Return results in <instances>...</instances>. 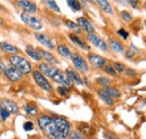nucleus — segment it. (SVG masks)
I'll return each instance as SVG.
<instances>
[{
    "mask_svg": "<svg viewBox=\"0 0 146 139\" xmlns=\"http://www.w3.org/2000/svg\"><path fill=\"white\" fill-rule=\"evenodd\" d=\"M9 63L11 64V66H14L15 69H17L23 74H29V73H32V65H31V63L26 58H24L21 56H17V55L10 56L9 57Z\"/></svg>",
    "mask_w": 146,
    "mask_h": 139,
    "instance_id": "obj_2",
    "label": "nucleus"
},
{
    "mask_svg": "<svg viewBox=\"0 0 146 139\" xmlns=\"http://www.w3.org/2000/svg\"><path fill=\"white\" fill-rule=\"evenodd\" d=\"M104 70H105V72H106L107 74H109L111 76H116V74H117L116 70L113 69V66H111V65H106V66L104 68Z\"/></svg>",
    "mask_w": 146,
    "mask_h": 139,
    "instance_id": "obj_30",
    "label": "nucleus"
},
{
    "mask_svg": "<svg viewBox=\"0 0 146 139\" xmlns=\"http://www.w3.org/2000/svg\"><path fill=\"white\" fill-rule=\"evenodd\" d=\"M68 5H69V7L72 9L73 11H80V10H81V5H80L78 1L69 0V1H68Z\"/></svg>",
    "mask_w": 146,
    "mask_h": 139,
    "instance_id": "obj_24",
    "label": "nucleus"
},
{
    "mask_svg": "<svg viewBox=\"0 0 146 139\" xmlns=\"http://www.w3.org/2000/svg\"><path fill=\"white\" fill-rule=\"evenodd\" d=\"M121 17L124 18L126 21H129V20L131 19V15H130L128 11H123V13H121Z\"/></svg>",
    "mask_w": 146,
    "mask_h": 139,
    "instance_id": "obj_36",
    "label": "nucleus"
},
{
    "mask_svg": "<svg viewBox=\"0 0 146 139\" xmlns=\"http://www.w3.org/2000/svg\"><path fill=\"white\" fill-rule=\"evenodd\" d=\"M97 82H98V84H100V85H102L105 87H108L110 85V83H111V81L107 77H98Z\"/></svg>",
    "mask_w": 146,
    "mask_h": 139,
    "instance_id": "obj_26",
    "label": "nucleus"
},
{
    "mask_svg": "<svg viewBox=\"0 0 146 139\" xmlns=\"http://www.w3.org/2000/svg\"><path fill=\"white\" fill-rule=\"evenodd\" d=\"M21 20L27 25L29 26L32 29L34 30H40L43 28V23L40 19H38L37 17L33 16L32 14H27V13H21L20 15Z\"/></svg>",
    "mask_w": 146,
    "mask_h": 139,
    "instance_id": "obj_3",
    "label": "nucleus"
},
{
    "mask_svg": "<svg viewBox=\"0 0 146 139\" xmlns=\"http://www.w3.org/2000/svg\"><path fill=\"white\" fill-rule=\"evenodd\" d=\"M89 58V62L91 63L94 68H98V69H102L106 66V58L97 55V54H90L88 56Z\"/></svg>",
    "mask_w": 146,
    "mask_h": 139,
    "instance_id": "obj_9",
    "label": "nucleus"
},
{
    "mask_svg": "<svg viewBox=\"0 0 146 139\" xmlns=\"http://www.w3.org/2000/svg\"><path fill=\"white\" fill-rule=\"evenodd\" d=\"M104 90H105V92H106L109 97H111L112 99H116V98H119V97H120V92H119L117 89L108 87H105Z\"/></svg>",
    "mask_w": 146,
    "mask_h": 139,
    "instance_id": "obj_23",
    "label": "nucleus"
},
{
    "mask_svg": "<svg viewBox=\"0 0 146 139\" xmlns=\"http://www.w3.org/2000/svg\"><path fill=\"white\" fill-rule=\"evenodd\" d=\"M37 122H38V126H39L40 130L46 135V137H48L50 139H68L57 130L54 121H53V117L40 116L38 118Z\"/></svg>",
    "mask_w": 146,
    "mask_h": 139,
    "instance_id": "obj_1",
    "label": "nucleus"
},
{
    "mask_svg": "<svg viewBox=\"0 0 146 139\" xmlns=\"http://www.w3.org/2000/svg\"><path fill=\"white\" fill-rule=\"evenodd\" d=\"M69 139H86L84 138V136L81 134V132H79V131H72V132H70V135H69Z\"/></svg>",
    "mask_w": 146,
    "mask_h": 139,
    "instance_id": "obj_29",
    "label": "nucleus"
},
{
    "mask_svg": "<svg viewBox=\"0 0 146 139\" xmlns=\"http://www.w3.org/2000/svg\"><path fill=\"white\" fill-rule=\"evenodd\" d=\"M78 25H79V27H81V28H82L84 32H87L88 34H93V32H94V28H93L92 24L87 19V18L79 17L78 18Z\"/></svg>",
    "mask_w": 146,
    "mask_h": 139,
    "instance_id": "obj_12",
    "label": "nucleus"
},
{
    "mask_svg": "<svg viewBox=\"0 0 146 139\" xmlns=\"http://www.w3.org/2000/svg\"><path fill=\"white\" fill-rule=\"evenodd\" d=\"M82 126H83V127H80V129L82 130V132H83L84 135H90V134H91V131H90L91 128H90L88 124H82ZM83 134H82V135H83Z\"/></svg>",
    "mask_w": 146,
    "mask_h": 139,
    "instance_id": "obj_33",
    "label": "nucleus"
},
{
    "mask_svg": "<svg viewBox=\"0 0 146 139\" xmlns=\"http://www.w3.org/2000/svg\"><path fill=\"white\" fill-rule=\"evenodd\" d=\"M118 35H120L124 39H127L128 38V33L126 30H124V29H119V30H118Z\"/></svg>",
    "mask_w": 146,
    "mask_h": 139,
    "instance_id": "obj_37",
    "label": "nucleus"
},
{
    "mask_svg": "<svg viewBox=\"0 0 146 139\" xmlns=\"http://www.w3.org/2000/svg\"><path fill=\"white\" fill-rule=\"evenodd\" d=\"M24 129H25L26 131L32 130V129H33V122H31V121L25 122V123H24Z\"/></svg>",
    "mask_w": 146,
    "mask_h": 139,
    "instance_id": "obj_35",
    "label": "nucleus"
},
{
    "mask_svg": "<svg viewBox=\"0 0 146 139\" xmlns=\"http://www.w3.org/2000/svg\"><path fill=\"white\" fill-rule=\"evenodd\" d=\"M69 37H70V39L72 40L73 43L76 45V46H79L81 50H83V51H89L90 50V46H88L83 40H81L76 35L74 34H70L69 35Z\"/></svg>",
    "mask_w": 146,
    "mask_h": 139,
    "instance_id": "obj_16",
    "label": "nucleus"
},
{
    "mask_svg": "<svg viewBox=\"0 0 146 139\" xmlns=\"http://www.w3.org/2000/svg\"><path fill=\"white\" fill-rule=\"evenodd\" d=\"M5 70H6L5 64H3L2 62H0V73H1V72H5Z\"/></svg>",
    "mask_w": 146,
    "mask_h": 139,
    "instance_id": "obj_40",
    "label": "nucleus"
},
{
    "mask_svg": "<svg viewBox=\"0 0 146 139\" xmlns=\"http://www.w3.org/2000/svg\"><path fill=\"white\" fill-rule=\"evenodd\" d=\"M57 52L60 53V55H62L63 57L72 58V53H71V51H70L66 46H64V45H60V46H57Z\"/></svg>",
    "mask_w": 146,
    "mask_h": 139,
    "instance_id": "obj_22",
    "label": "nucleus"
},
{
    "mask_svg": "<svg viewBox=\"0 0 146 139\" xmlns=\"http://www.w3.org/2000/svg\"><path fill=\"white\" fill-rule=\"evenodd\" d=\"M0 50H2L3 52L8 53V54H17L19 52V50L15 45H11V44L6 43V42L0 43Z\"/></svg>",
    "mask_w": 146,
    "mask_h": 139,
    "instance_id": "obj_17",
    "label": "nucleus"
},
{
    "mask_svg": "<svg viewBox=\"0 0 146 139\" xmlns=\"http://www.w3.org/2000/svg\"><path fill=\"white\" fill-rule=\"evenodd\" d=\"M113 69L116 70V72L117 73H123V72H125V66L121 64V63H118V62H116V63H113Z\"/></svg>",
    "mask_w": 146,
    "mask_h": 139,
    "instance_id": "obj_31",
    "label": "nucleus"
},
{
    "mask_svg": "<svg viewBox=\"0 0 146 139\" xmlns=\"http://www.w3.org/2000/svg\"><path fill=\"white\" fill-rule=\"evenodd\" d=\"M25 110H26V112L28 113V115H31V116H36L37 115V109L34 107V105H32V104H27L26 107H25Z\"/></svg>",
    "mask_w": 146,
    "mask_h": 139,
    "instance_id": "obj_27",
    "label": "nucleus"
},
{
    "mask_svg": "<svg viewBox=\"0 0 146 139\" xmlns=\"http://www.w3.org/2000/svg\"><path fill=\"white\" fill-rule=\"evenodd\" d=\"M18 6L23 10H25L24 13H27V14H34L37 11V6L32 1L21 0V1H18Z\"/></svg>",
    "mask_w": 146,
    "mask_h": 139,
    "instance_id": "obj_11",
    "label": "nucleus"
},
{
    "mask_svg": "<svg viewBox=\"0 0 146 139\" xmlns=\"http://www.w3.org/2000/svg\"><path fill=\"white\" fill-rule=\"evenodd\" d=\"M33 77H34L35 82L37 83V85L39 87H42L44 91H46V92H52L53 91L52 84L48 82V80L39 71H34L33 72Z\"/></svg>",
    "mask_w": 146,
    "mask_h": 139,
    "instance_id": "obj_5",
    "label": "nucleus"
},
{
    "mask_svg": "<svg viewBox=\"0 0 146 139\" xmlns=\"http://www.w3.org/2000/svg\"><path fill=\"white\" fill-rule=\"evenodd\" d=\"M0 26H2V20H1V18H0Z\"/></svg>",
    "mask_w": 146,
    "mask_h": 139,
    "instance_id": "obj_43",
    "label": "nucleus"
},
{
    "mask_svg": "<svg viewBox=\"0 0 146 139\" xmlns=\"http://www.w3.org/2000/svg\"><path fill=\"white\" fill-rule=\"evenodd\" d=\"M88 40L91 43L93 46H96L97 48H99L100 51H107L108 50V45L106 44V42L99 37L98 35L96 34H88Z\"/></svg>",
    "mask_w": 146,
    "mask_h": 139,
    "instance_id": "obj_6",
    "label": "nucleus"
},
{
    "mask_svg": "<svg viewBox=\"0 0 146 139\" xmlns=\"http://www.w3.org/2000/svg\"><path fill=\"white\" fill-rule=\"evenodd\" d=\"M145 6H146V3H145Z\"/></svg>",
    "mask_w": 146,
    "mask_h": 139,
    "instance_id": "obj_45",
    "label": "nucleus"
},
{
    "mask_svg": "<svg viewBox=\"0 0 146 139\" xmlns=\"http://www.w3.org/2000/svg\"><path fill=\"white\" fill-rule=\"evenodd\" d=\"M5 75L8 80H10L11 82H18L23 79V73L19 72L17 69H15L14 66H9V68H6L5 70Z\"/></svg>",
    "mask_w": 146,
    "mask_h": 139,
    "instance_id": "obj_8",
    "label": "nucleus"
},
{
    "mask_svg": "<svg viewBox=\"0 0 146 139\" xmlns=\"http://www.w3.org/2000/svg\"><path fill=\"white\" fill-rule=\"evenodd\" d=\"M53 121H54L57 130L64 137L68 138L70 132H71V124H70V122L68 121V120H65L64 118H61V117H53Z\"/></svg>",
    "mask_w": 146,
    "mask_h": 139,
    "instance_id": "obj_4",
    "label": "nucleus"
},
{
    "mask_svg": "<svg viewBox=\"0 0 146 139\" xmlns=\"http://www.w3.org/2000/svg\"><path fill=\"white\" fill-rule=\"evenodd\" d=\"M0 105H1V108L6 109L9 113H16V112H18V107H17V104L15 103L13 100L1 99L0 100Z\"/></svg>",
    "mask_w": 146,
    "mask_h": 139,
    "instance_id": "obj_10",
    "label": "nucleus"
},
{
    "mask_svg": "<svg viewBox=\"0 0 146 139\" xmlns=\"http://www.w3.org/2000/svg\"><path fill=\"white\" fill-rule=\"evenodd\" d=\"M35 37H36V39L40 43V44H43L44 46H46L47 48H50V50H53L55 47L54 43H53V40L48 37V36H46V35L44 34H39V33H36L35 34Z\"/></svg>",
    "mask_w": 146,
    "mask_h": 139,
    "instance_id": "obj_13",
    "label": "nucleus"
},
{
    "mask_svg": "<svg viewBox=\"0 0 146 139\" xmlns=\"http://www.w3.org/2000/svg\"><path fill=\"white\" fill-rule=\"evenodd\" d=\"M97 2H98V5L100 6V8H101L106 14H108V15H112V14H113L112 7H111V5H110L108 1H106V0H98Z\"/></svg>",
    "mask_w": 146,
    "mask_h": 139,
    "instance_id": "obj_19",
    "label": "nucleus"
},
{
    "mask_svg": "<svg viewBox=\"0 0 146 139\" xmlns=\"http://www.w3.org/2000/svg\"><path fill=\"white\" fill-rule=\"evenodd\" d=\"M109 46L113 52H116V53L124 52V45H123L119 40H117V39H111L109 42Z\"/></svg>",
    "mask_w": 146,
    "mask_h": 139,
    "instance_id": "obj_18",
    "label": "nucleus"
},
{
    "mask_svg": "<svg viewBox=\"0 0 146 139\" xmlns=\"http://www.w3.org/2000/svg\"><path fill=\"white\" fill-rule=\"evenodd\" d=\"M1 9H2V7H1V5H0V10H1Z\"/></svg>",
    "mask_w": 146,
    "mask_h": 139,
    "instance_id": "obj_44",
    "label": "nucleus"
},
{
    "mask_svg": "<svg viewBox=\"0 0 146 139\" xmlns=\"http://www.w3.org/2000/svg\"><path fill=\"white\" fill-rule=\"evenodd\" d=\"M134 55H135V53L133 52L131 50H127L126 51V57H128V58H133Z\"/></svg>",
    "mask_w": 146,
    "mask_h": 139,
    "instance_id": "obj_38",
    "label": "nucleus"
},
{
    "mask_svg": "<svg viewBox=\"0 0 146 139\" xmlns=\"http://www.w3.org/2000/svg\"><path fill=\"white\" fill-rule=\"evenodd\" d=\"M125 71L127 72V75H129V76H133V75H135V71H133V70L127 69V70H125Z\"/></svg>",
    "mask_w": 146,
    "mask_h": 139,
    "instance_id": "obj_39",
    "label": "nucleus"
},
{
    "mask_svg": "<svg viewBox=\"0 0 146 139\" xmlns=\"http://www.w3.org/2000/svg\"><path fill=\"white\" fill-rule=\"evenodd\" d=\"M98 94H99L100 99H101L106 104H108V105L113 104V99H112L111 97H109V95L105 92V90H99V91H98Z\"/></svg>",
    "mask_w": 146,
    "mask_h": 139,
    "instance_id": "obj_21",
    "label": "nucleus"
},
{
    "mask_svg": "<svg viewBox=\"0 0 146 139\" xmlns=\"http://www.w3.org/2000/svg\"><path fill=\"white\" fill-rule=\"evenodd\" d=\"M66 75H68V77L71 80L72 83H75V84H78V85H82V84H83L82 79H81V77L79 76V74H78L76 72H74L73 70H71V69L66 70Z\"/></svg>",
    "mask_w": 146,
    "mask_h": 139,
    "instance_id": "obj_15",
    "label": "nucleus"
},
{
    "mask_svg": "<svg viewBox=\"0 0 146 139\" xmlns=\"http://www.w3.org/2000/svg\"><path fill=\"white\" fill-rule=\"evenodd\" d=\"M37 51H38V53H39V55L42 56V58L46 60V61L48 62V64H51V65L58 64V61L55 58L51 53H48L47 51H45V50H42V48H39V50H37Z\"/></svg>",
    "mask_w": 146,
    "mask_h": 139,
    "instance_id": "obj_14",
    "label": "nucleus"
},
{
    "mask_svg": "<svg viewBox=\"0 0 146 139\" xmlns=\"http://www.w3.org/2000/svg\"><path fill=\"white\" fill-rule=\"evenodd\" d=\"M107 139H119L117 137H110V136H107Z\"/></svg>",
    "mask_w": 146,
    "mask_h": 139,
    "instance_id": "obj_42",
    "label": "nucleus"
},
{
    "mask_svg": "<svg viewBox=\"0 0 146 139\" xmlns=\"http://www.w3.org/2000/svg\"><path fill=\"white\" fill-rule=\"evenodd\" d=\"M45 3L51 8V9H53L54 11H56V13H60L61 10H60V8H58V6L56 5V2L55 1H51V0H46L45 1Z\"/></svg>",
    "mask_w": 146,
    "mask_h": 139,
    "instance_id": "obj_28",
    "label": "nucleus"
},
{
    "mask_svg": "<svg viewBox=\"0 0 146 139\" xmlns=\"http://www.w3.org/2000/svg\"><path fill=\"white\" fill-rule=\"evenodd\" d=\"M72 62L75 66V69H78L82 73H87L89 71V66L87 64V62L84 61V58L79 55V54H73L72 55Z\"/></svg>",
    "mask_w": 146,
    "mask_h": 139,
    "instance_id": "obj_7",
    "label": "nucleus"
},
{
    "mask_svg": "<svg viewBox=\"0 0 146 139\" xmlns=\"http://www.w3.org/2000/svg\"><path fill=\"white\" fill-rule=\"evenodd\" d=\"M129 3H130L133 7H136V3H137V1H129Z\"/></svg>",
    "mask_w": 146,
    "mask_h": 139,
    "instance_id": "obj_41",
    "label": "nucleus"
},
{
    "mask_svg": "<svg viewBox=\"0 0 146 139\" xmlns=\"http://www.w3.org/2000/svg\"><path fill=\"white\" fill-rule=\"evenodd\" d=\"M57 93L60 94V95H62V97H65V95H68L69 94V89L66 87H57Z\"/></svg>",
    "mask_w": 146,
    "mask_h": 139,
    "instance_id": "obj_32",
    "label": "nucleus"
},
{
    "mask_svg": "<svg viewBox=\"0 0 146 139\" xmlns=\"http://www.w3.org/2000/svg\"><path fill=\"white\" fill-rule=\"evenodd\" d=\"M9 112L6 110V109H3V108H0V116H1V118H2V120H6L8 117H9Z\"/></svg>",
    "mask_w": 146,
    "mask_h": 139,
    "instance_id": "obj_34",
    "label": "nucleus"
},
{
    "mask_svg": "<svg viewBox=\"0 0 146 139\" xmlns=\"http://www.w3.org/2000/svg\"><path fill=\"white\" fill-rule=\"evenodd\" d=\"M25 51H26V53H27L34 61H40V60H42V56L39 55L38 51L35 50L34 47H32V46H26Z\"/></svg>",
    "mask_w": 146,
    "mask_h": 139,
    "instance_id": "obj_20",
    "label": "nucleus"
},
{
    "mask_svg": "<svg viewBox=\"0 0 146 139\" xmlns=\"http://www.w3.org/2000/svg\"><path fill=\"white\" fill-rule=\"evenodd\" d=\"M65 24H66V26H68L70 29L74 30L75 33H80V32H81V29L79 28V25H76L75 23H73V21H71V20H66Z\"/></svg>",
    "mask_w": 146,
    "mask_h": 139,
    "instance_id": "obj_25",
    "label": "nucleus"
}]
</instances>
